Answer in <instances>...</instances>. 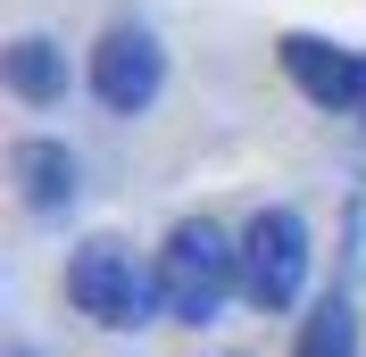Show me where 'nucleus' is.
I'll list each match as a JSON object with an SVG mask.
<instances>
[{
	"label": "nucleus",
	"mask_w": 366,
	"mask_h": 357,
	"mask_svg": "<svg viewBox=\"0 0 366 357\" xmlns=\"http://www.w3.org/2000/svg\"><path fill=\"white\" fill-rule=\"evenodd\" d=\"M233 291H242V241H225L208 216L175 224L167 249H159V308L175 324H208Z\"/></svg>",
	"instance_id": "f257e3e1"
},
{
	"label": "nucleus",
	"mask_w": 366,
	"mask_h": 357,
	"mask_svg": "<svg viewBox=\"0 0 366 357\" xmlns=\"http://www.w3.org/2000/svg\"><path fill=\"white\" fill-rule=\"evenodd\" d=\"M67 299L92 316V324L125 333V324H150L159 274H142V258H134L125 241H84V249L67 258Z\"/></svg>",
	"instance_id": "f03ea898"
},
{
	"label": "nucleus",
	"mask_w": 366,
	"mask_h": 357,
	"mask_svg": "<svg viewBox=\"0 0 366 357\" xmlns=\"http://www.w3.org/2000/svg\"><path fill=\"white\" fill-rule=\"evenodd\" d=\"M308 291V224L292 208H258L242 233V299L258 316H283Z\"/></svg>",
	"instance_id": "7ed1b4c3"
},
{
	"label": "nucleus",
	"mask_w": 366,
	"mask_h": 357,
	"mask_svg": "<svg viewBox=\"0 0 366 357\" xmlns=\"http://www.w3.org/2000/svg\"><path fill=\"white\" fill-rule=\"evenodd\" d=\"M159 84H167V50L150 42L142 25H109L100 50H92V91H100V109L109 116H142L159 100Z\"/></svg>",
	"instance_id": "20e7f679"
},
{
	"label": "nucleus",
	"mask_w": 366,
	"mask_h": 357,
	"mask_svg": "<svg viewBox=\"0 0 366 357\" xmlns=\"http://www.w3.org/2000/svg\"><path fill=\"white\" fill-rule=\"evenodd\" d=\"M283 75H292L317 109L358 116V125H366V59H358V50L317 42V34H283Z\"/></svg>",
	"instance_id": "39448f33"
},
{
	"label": "nucleus",
	"mask_w": 366,
	"mask_h": 357,
	"mask_svg": "<svg viewBox=\"0 0 366 357\" xmlns=\"http://www.w3.org/2000/svg\"><path fill=\"white\" fill-rule=\"evenodd\" d=\"M9 175H17V200L34 208V216L75 208V150L67 141H17V150H9Z\"/></svg>",
	"instance_id": "423d86ee"
},
{
	"label": "nucleus",
	"mask_w": 366,
	"mask_h": 357,
	"mask_svg": "<svg viewBox=\"0 0 366 357\" xmlns=\"http://www.w3.org/2000/svg\"><path fill=\"white\" fill-rule=\"evenodd\" d=\"M0 75H9V91H17L25 109L67 100V50L50 42V34H17V42L0 50Z\"/></svg>",
	"instance_id": "0eeeda50"
},
{
	"label": "nucleus",
	"mask_w": 366,
	"mask_h": 357,
	"mask_svg": "<svg viewBox=\"0 0 366 357\" xmlns=\"http://www.w3.org/2000/svg\"><path fill=\"white\" fill-rule=\"evenodd\" d=\"M300 357H358V308H350V299L308 308V324H300Z\"/></svg>",
	"instance_id": "6e6552de"
},
{
	"label": "nucleus",
	"mask_w": 366,
	"mask_h": 357,
	"mask_svg": "<svg viewBox=\"0 0 366 357\" xmlns=\"http://www.w3.org/2000/svg\"><path fill=\"white\" fill-rule=\"evenodd\" d=\"M0 357H42V349H25V341H9V349H0Z\"/></svg>",
	"instance_id": "1a4fd4ad"
}]
</instances>
